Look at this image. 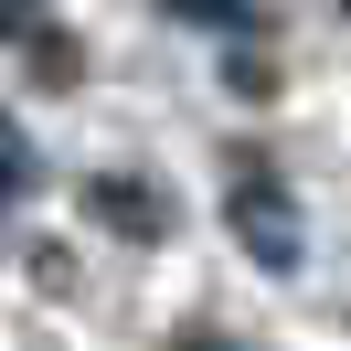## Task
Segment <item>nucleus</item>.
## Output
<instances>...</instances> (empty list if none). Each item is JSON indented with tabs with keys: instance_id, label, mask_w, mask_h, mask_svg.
Masks as SVG:
<instances>
[{
	"instance_id": "obj_1",
	"label": "nucleus",
	"mask_w": 351,
	"mask_h": 351,
	"mask_svg": "<svg viewBox=\"0 0 351 351\" xmlns=\"http://www.w3.org/2000/svg\"><path fill=\"white\" fill-rule=\"evenodd\" d=\"M223 223H234V245L266 266V277H298V266H308V213H298V192H287V181L245 171L234 192H223Z\"/></svg>"
},
{
	"instance_id": "obj_2",
	"label": "nucleus",
	"mask_w": 351,
	"mask_h": 351,
	"mask_svg": "<svg viewBox=\"0 0 351 351\" xmlns=\"http://www.w3.org/2000/svg\"><path fill=\"white\" fill-rule=\"evenodd\" d=\"M96 213H107V223H138V234H160V192H149V181H96Z\"/></svg>"
},
{
	"instance_id": "obj_3",
	"label": "nucleus",
	"mask_w": 351,
	"mask_h": 351,
	"mask_svg": "<svg viewBox=\"0 0 351 351\" xmlns=\"http://www.w3.org/2000/svg\"><path fill=\"white\" fill-rule=\"evenodd\" d=\"M22 192H32V138L0 117V234H11V202H22Z\"/></svg>"
},
{
	"instance_id": "obj_4",
	"label": "nucleus",
	"mask_w": 351,
	"mask_h": 351,
	"mask_svg": "<svg viewBox=\"0 0 351 351\" xmlns=\"http://www.w3.org/2000/svg\"><path fill=\"white\" fill-rule=\"evenodd\" d=\"M171 22H202V32H245L256 22V0H160Z\"/></svg>"
},
{
	"instance_id": "obj_5",
	"label": "nucleus",
	"mask_w": 351,
	"mask_h": 351,
	"mask_svg": "<svg viewBox=\"0 0 351 351\" xmlns=\"http://www.w3.org/2000/svg\"><path fill=\"white\" fill-rule=\"evenodd\" d=\"M192 351H223V341H192Z\"/></svg>"
}]
</instances>
